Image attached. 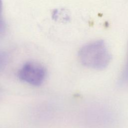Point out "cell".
<instances>
[{"label":"cell","instance_id":"cell-2","mask_svg":"<svg viewBox=\"0 0 128 128\" xmlns=\"http://www.w3.org/2000/svg\"><path fill=\"white\" fill-rule=\"evenodd\" d=\"M20 80L34 86L40 85L46 76L45 68L40 64L29 62L25 63L18 72Z\"/></svg>","mask_w":128,"mask_h":128},{"label":"cell","instance_id":"cell-3","mask_svg":"<svg viewBox=\"0 0 128 128\" xmlns=\"http://www.w3.org/2000/svg\"><path fill=\"white\" fill-rule=\"evenodd\" d=\"M6 30V23L3 16L2 4L0 1V36Z\"/></svg>","mask_w":128,"mask_h":128},{"label":"cell","instance_id":"cell-1","mask_svg":"<svg viewBox=\"0 0 128 128\" xmlns=\"http://www.w3.org/2000/svg\"><path fill=\"white\" fill-rule=\"evenodd\" d=\"M78 58L81 63L87 67L101 69L109 64L111 54L106 42L98 40L84 45L78 52Z\"/></svg>","mask_w":128,"mask_h":128},{"label":"cell","instance_id":"cell-5","mask_svg":"<svg viewBox=\"0 0 128 128\" xmlns=\"http://www.w3.org/2000/svg\"><path fill=\"white\" fill-rule=\"evenodd\" d=\"M122 79L124 81L128 80V60H127L126 64L122 72Z\"/></svg>","mask_w":128,"mask_h":128},{"label":"cell","instance_id":"cell-4","mask_svg":"<svg viewBox=\"0 0 128 128\" xmlns=\"http://www.w3.org/2000/svg\"><path fill=\"white\" fill-rule=\"evenodd\" d=\"M8 60V55L5 52H0V70L4 67Z\"/></svg>","mask_w":128,"mask_h":128}]
</instances>
